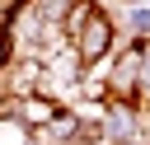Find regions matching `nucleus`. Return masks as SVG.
Wrapping results in <instances>:
<instances>
[{
    "label": "nucleus",
    "instance_id": "nucleus-2",
    "mask_svg": "<svg viewBox=\"0 0 150 145\" xmlns=\"http://www.w3.org/2000/svg\"><path fill=\"white\" fill-rule=\"evenodd\" d=\"M94 9H98V0H75V5H70V14L61 19V33H66V42H70V37H75V33H80L89 19H94Z\"/></svg>",
    "mask_w": 150,
    "mask_h": 145
},
{
    "label": "nucleus",
    "instance_id": "nucleus-1",
    "mask_svg": "<svg viewBox=\"0 0 150 145\" xmlns=\"http://www.w3.org/2000/svg\"><path fill=\"white\" fill-rule=\"evenodd\" d=\"M112 42H117V23H112V14H108L103 5H98V9H94V19H89V23L70 37V47L80 51V61H84V65L103 61V56L112 51Z\"/></svg>",
    "mask_w": 150,
    "mask_h": 145
},
{
    "label": "nucleus",
    "instance_id": "nucleus-3",
    "mask_svg": "<svg viewBox=\"0 0 150 145\" xmlns=\"http://www.w3.org/2000/svg\"><path fill=\"white\" fill-rule=\"evenodd\" d=\"M70 5H75V0H33L38 19H47V23H56V28H61V19L70 14Z\"/></svg>",
    "mask_w": 150,
    "mask_h": 145
},
{
    "label": "nucleus",
    "instance_id": "nucleus-4",
    "mask_svg": "<svg viewBox=\"0 0 150 145\" xmlns=\"http://www.w3.org/2000/svg\"><path fill=\"white\" fill-rule=\"evenodd\" d=\"M127 23H131L136 37H145V33H150V5H131V9H127Z\"/></svg>",
    "mask_w": 150,
    "mask_h": 145
},
{
    "label": "nucleus",
    "instance_id": "nucleus-5",
    "mask_svg": "<svg viewBox=\"0 0 150 145\" xmlns=\"http://www.w3.org/2000/svg\"><path fill=\"white\" fill-rule=\"evenodd\" d=\"M14 61V37H9V28H0V70Z\"/></svg>",
    "mask_w": 150,
    "mask_h": 145
}]
</instances>
